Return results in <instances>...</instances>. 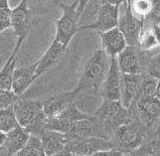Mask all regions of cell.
I'll use <instances>...</instances> for the list:
<instances>
[{
  "label": "cell",
  "instance_id": "1",
  "mask_svg": "<svg viewBox=\"0 0 160 156\" xmlns=\"http://www.w3.org/2000/svg\"><path fill=\"white\" fill-rule=\"evenodd\" d=\"M59 5L63 9V14L56 21L57 31L55 39L45 54L38 60V66L35 73L36 79L61 58L72 38L76 35V33L79 32L80 26L78 20L80 18V14L77 12L76 3L73 2L71 5H66L59 2Z\"/></svg>",
  "mask_w": 160,
  "mask_h": 156
},
{
  "label": "cell",
  "instance_id": "2",
  "mask_svg": "<svg viewBox=\"0 0 160 156\" xmlns=\"http://www.w3.org/2000/svg\"><path fill=\"white\" fill-rule=\"evenodd\" d=\"M100 129L101 136L110 140L113 132L120 125L131 121V114L128 108L122 107L119 101H104L92 114Z\"/></svg>",
  "mask_w": 160,
  "mask_h": 156
},
{
  "label": "cell",
  "instance_id": "3",
  "mask_svg": "<svg viewBox=\"0 0 160 156\" xmlns=\"http://www.w3.org/2000/svg\"><path fill=\"white\" fill-rule=\"evenodd\" d=\"M12 108L19 125L25 128L31 135L39 137L45 130L46 121L42 101L27 99L20 97L13 103Z\"/></svg>",
  "mask_w": 160,
  "mask_h": 156
},
{
  "label": "cell",
  "instance_id": "4",
  "mask_svg": "<svg viewBox=\"0 0 160 156\" xmlns=\"http://www.w3.org/2000/svg\"><path fill=\"white\" fill-rule=\"evenodd\" d=\"M110 58L102 49L98 50L87 61L82 77L76 90L80 94L87 91L98 92L102 88L107 76Z\"/></svg>",
  "mask_w": 160,
  "mask_h": 156
},
{
  "label": "cell",
  "instance_id": "5",
  "mask_svg": "<svg viewBox=\"0 0 160 156\" xmlns=\"http://www.w3.org/2000/svg\"><path fill=\"white\" fill-rule=\"evenodd\" d=\"M142 126L143 125H139V123L132 120L120 125L113 132L110 139L113 144V148L119 150L121 153L131 152L138 148L144 140Z\"/></svg>",
  "mask_w": 160,
  "mask_h": 156
},
{
  "label": "cell",
  "instance_id": "6",
  "mask_svg": "<svg viewBox=\"0 0 160 156\" xmlns=\"http://www.w3.org/2000/svg\"><path fill=\"white\" fill-rule=\"evenodd\" d=\"M33 27V17L27 0H20L19 4L11 10V28L17 36V41L23 43Z\"/></svg>",
  "mask_w": 160,
  "mask_h": 156
},
{
  "label": "cell",
  "instance_id": "7",
  "mask_svg": "<svg viewBox=\"0 0 160 156\" xmlns=\"http://www.w3.org/2000/svg\"><path fill=\"white\" fill-rule=\"evenodd\" d=\"M119 18V6L112 4H102L98 9V18L96 22L89 25L79 27V32L82 30H97L106 32L118 27Z\"/></svg>",
  "mask_w": 160,
  "mask_h": 156
},
{
  "label": "cell",
  "instance_id": "8",
  "mask_svg": "<svg viewBox=\"0 0 160 156\" xmlns=\"http://www.w3.org/2000/svg\"><path fill=\"white\" fill-rule=\"evenodd\" d=\"M118 28L122 33L128 46L136 47L138 45L139 36L143 30V20L135 17L129 6H126L124 13L118 18Z\"/></svg>",
  "mask_w": 160,
  "mask_h": 156
},
{
  "label": "cell",
  "instance_id": "9",
  "mask_svg": "<svg viewBox=\"0 0 160 156\" xmlns=\"http://www.w3.org/2000/svg\"><path fill=\"white\" fill-rule=\"evenodd\" d=\"M135 111L143 126L150 127L160 118V101L155 97H139L135 99Z\"/></svg>",
  "mask_w": 160,
  "mask_h": 156
},
{
  "label": "cell",
  "instance_id": "10",
  "mask_svg": "<svg viewBox=\"0 0 160 156\" xmlns=\"http://www.w3.org/2000/svg\"><path fill=\"white\" fill-rule=\"evenodd\" d=\"M80 93L74 88L70 92H63L45 98L43 103V110L46 118H54L63 111L69 104L76 102Z\"/></svg>",
  "mask_w": 160,
  "mask_h": 156
},
{
  "label": "cell",
  "instance_id": "11",
  "mask_svg": "<svg viewBox=\"0 0 160 156\" xmlns=\"http://www.w3.org/2000/svg\"><path fill=\"white\" fill-rule=\"evenodd\" d=\"M120 76L117 57L110 58L109 67L103 81V98L106 101H119Z\"/></svg>",
  "mask_w": 160,
  "mask_h": 156
},
{
  "label": "cell",
  "instance_id": "12",
  "mask_svg": "<svg viewBox=\"0 0 160 156\" xmlns=\"http://www.w3.org/2000/svg\"><path fill=\"white\" fill-rule=\"evenodd\" d=\"M141 79L142 77L139 74H121L119 102L125 108L128 109L135 101L140 88Z\"/></svg>",
  "mask_w": 160,
  "mask_h": 156
},
{
  "label": "cell",
  "instance_id": "13",
  "mask_svg": "<svg viewBox=\"0 0 160 156\" xmlns=\"http://www.w3.org/2000/svg\"><path fill=\"white\" fill-rule=\"evenodd\" d=\"M66 147H68L74 154L91 156L92 154L98 151L112 149L113 144L112 140H108V139L98 137V136H92L86 139H82V140L77 142L71 146H66Z\"/></svg>",
  "mask_w": 160,
  "mask_h": 156
},
{
  "label": "cell",
  "instance_id": "14",
  "mask_svg": "<svg viewBox=\"0 0 160 156\" xmlns=\"http://www.w3.org/2000/svg\"><path fill=\"white\" fill-rule=\"evenodd\" d=\"M100 35L103 47L102 50L107 53L109 58L117 57L128 46L124 36L118 27H114L106 32H101Z\"/></svg>",
  "mask_w": 160,
  "mask_h": 156
},
{
  "label": "cell",
  "instance_id": "15",
  "mask_svg": "<svg viewBox=\"0 0 160 156\" xmlns=\"http://www.w3.org/2000/svg\"><path fill=\"white\" fill-rule=\"evenodd\" d=\"M37 66L38 61L27 67L15 69L12 78V92L15 94L21 97L27 88L32 85V83L36 80L35 73Z\"/></svg>",
  "mask_w": 160,
  "mask_h": 156
},
{
  "label": "cell",
  "instance_id": "16",
  "mask_svg": "<svg viewBox=\"0 0 160 156\" xmlns=\"http://www.w3.org/2000/svg\"><path fill=\"white\" fill-rule=\"evenodd\" d=\"M118 65L121 74L135 75L140 73V62L135 47L126 46L117 56Z\"/></svg>",
  "mask_w": 160,
  "mask_h": 156
},
{
  "label": "cell",
  "instance_id": "17",
  "mask_svg": "<svg viewBox=\"0 0 160 156\" xmlns=\"http://www.w3.org/2000/svg\"><path fill=\"white\" fill-rule=\"evenodd\" d=\"M39 138L46 156H52L61 151L67 144L65 133L55 130L45 129L39 135Z\"/></svg>",
  "mask_w": 160,
  "mask_h": 156
},
{
  "label": "cell",
  "instance_id": "18",
  "mask_svg": "<svg viewBox=\"0 0 160 156\" xmlns=\"http://www.w3.org/2000/svg\"><path fill=\"white\" fill-rule=\"evenodd\" d=\"M30 135L31 134L25 128L18 125L17 127L5 133L3 149L6 150L7 155L16 154L26 145Z\"/></svg>",
  "mask_w": 160,
  "mask_h": 156
},
{
  "label": "cell",
  "instance_id": "19",
  "mask_svg": "<svg viewBox=\"0 0 160 156\" xmlns=\"http://www.w3.org/2000/svg\"><path fill=\"white\" fill-rule=\"evenodd\" d=\"M20 47L21 44L16 43L13 52L11 53L6 63L4 64L1 71H0V92L12 91V78L16 69L15 66L17 63V54Z\"/></svg>",
  "mask_w": 160,
  "mask_h": 156
},
{
  "label": "cell",
  "instance_id": "20",
  "mask_svg": "<svg viewBox=\"0 0 160 156\" xmlns=\"http://www.w3.org/2000/svg\"><path fill=\"white\" fill-rule=\"evenodd\" d=\"M17 156H46L40 138L35 135H30L26 145L16 153Z\"/></svg>",
  "mask_w": 160,
  "mask_h": 156
},
{
  "label": "cell",
  "instance_id": "21",
  "mask_svg": "<svg viewBox=\"0 0 160 156\" xmlns=\"http://www.w3.org/2000/svg\"><path fill=\"white\" fill-rule=\"evenodd\" d=\"M19 125L12 105L7 108L0 109V131L6 133Z\"/></svg>",
  "mask_w": 160,
  "mask_h": 156
},
{
  "label": "cell",
  "instance_id": "22",
  "mask_svg": "<svg viewBox=\"0 0 160 156\" xmlns=\"http://www.w3.org/2000/svg\"><path fill=\"white\" fill-rule=\"evenodd\" d=\"M58 118H62L64 120H67L69 122H72L74 123L76 121H79V120H82V119H87V118H91V114H88L81 111L78 107H77L76 102L69 104L67 108H66L63 111L56 115Z\"/></svg>",
  "mask_w": 160,
  "mask_h": 156
},
{
  "label": "cell",
  "instance_id": "23",
  "mask_svg": "<svg viewBox=\"0 0 160 156\" xmlns=\"http://www.w3.org/2000/svg\"><path fill=\"white\" fill-rule=\"evenodd\" d=\"M128 6L135 17L143 20L150 11L151 0H130Z\"/></svg>",
  "mask_w": 160,
  "mask_h": 156
},
{
  "label": "cell",
  "instance_id": "24",
  "mask_svg": "<svg viewBox=\"0 0 160 156\" xmlns=\"http://www.w3.org/2000/svg\"><path fill=\"white\" fill-rule=\"evenodd\" d=\"M157 82H158V80L155 79V78H153L150 75L143 77L141 79L140 88H139V92H138V94H137L136 98L139 97H155Z\"/></svg>",
  "mask_w": 160,
  "mask_h": 156
},
{
  "label": "cell",
  "instance_id": "25",
  "mask_svg": "<svg viewBox=\"0 0 160 156\" xmlns=\"http://www.w3.org/2000/svg\"><path fill=\"white\" fill-rule=\"evenodd\" d=\"M138 46L142 51H150V50L155 49L158 45L156 38L154 37L153 33L150 29H147L141 32L138 40Z\"/></svg>",
  "mask_w": 160,
  "mask_h": 156
},
{
  "label": "cell",
  "instance_id": "26",
  "mask_svg": "<svg viewBox=\"0 0 160 156\" xmlns=\"http://www.w3.org/2000/svg\"><path fill=\"white\" fill-rule=\"evenodd\" d=\"M11 10L8 0H0V33L11 27Z\"/></svg>",
  "mask_w": 160,
  "mask_h": 156
},
{
  "label": "cell",
  "instance_id": "27",
  "mask_svg": "<svg viewBox=\"0 0 160 156\" xmlns=\"http://www.w3.org/2000/svg\"><path fill=\"white\" fill-rule=\"evenodd\" d=\"M20 97L15 94L12 91L0 92V109L7 108L17 101Z\"/></svg>",
  "mask_w": 160,
  "mask_h": 156
},
{
  "label": "cell",
  "instance_id": "28",
  "mask_svg": "<svg viewBox=\"0 0 160 156\" xmlns=\"http://www.w3.org/2000/svg\"><path fill=\"white\" fill-rule=\"evenodd\" d=\"M145 18L150 24L160 23V0H151V8Z\"/></svg>",
  "mask_w": 160,
  "mask_h": 156
},
{
  "label": "cell",
  "instance_id": "29",
  "mask_svg": "<svg viewBox=\"0 0 160 156\" xmlns=\"http://www.w3.org/2000/svg\"><path fill=\"white\" fill-rule=\"evenodd\" d=\"M131 153H134L133 156H160V149L150 146V147H145L142 146V144L136 148L133 151H131Z\"/></svg>",
  "mask_w": 160,
  "mask_h": 156
},
{
  "label": "cell",
  "instance_id": "30",
  "mask_svg": "<svg viewBox=\"0 0 160 156\" xmlns=\"http://www.w3.org/2000/svg\"><path fill=\"white\" fill-rule=\"evenodd\" d=\"M149 75L157 80H160V56L153 60L149 68Z\"/></svg>",
  "mask_w": 160,
  "mask_h": 156
},
{
  "label": "cell",
  "instance_id": "31",
  "mask_svg": "<svg viewBox=\"0 0 160 156\" xmlns=\"http://www.w3.org/2000/svg\"><path fill=\"white\" fill-rule=\"evenodd\" d=\"M121 153L118 149H108V150H102V151H98L96 153L92 154L91 156H119Z\"/></svg>",
  "mask_w": 160,
  "mask_h": 156
},
{
  "label": "cell",
  "instance_id": "32",
  "mask_svg": "<svg viewBox=\"0 0 160 156\" xmlns=\"http://www.w3.org/2000/svg\"><path fill=\"white\" fill-rule=\"evenodd\" d=\"M90 0H75V3L77 5V12H78L80 15L82 14V12L84 11L85 7L87 6V4L89 3Z\"/></svg>",
  "mask_w": 160,
  "mask_h": 156
},
{
  "label": "cell",
  "instance_id": "33",
  "mask_svg": "<svg viewBox=\"0 0 160 156\" xmlns=\"http://www.w3.org/2000/svg\"><path fill=\"white\" fill-rule=\"evenodd\" d=\"M149 29L153 33L154 37L156 38V40L158 42V45L160 46V26H159V24H151V27Z\"/></svg>",
  "mask_w": 160,
  "mask_h": 156
},
{
  "label": "cell",
  "instance_id": "34",
  "mask_svg": "<svg viewBox=\"0 0 160 156\" xmlns=\"http://www.w3.org/2000/svg\"><path fill=\"white\" fill-rule=\"evenodd\" d=\"M102 4H112L115 5V6H119L120 4H124L125 6H128L126 0H102Z\"/></svg>",
  "mask_w": 160,
  "mask_h": 156
},
{
  "label": "cell",
  "instance_id": "35",
  "mask_svg": "<svg viewBox=\"0 0 160 156\" xmlns=\"http://www.w3.org/2000/svg\"><path fill=\"white\" fill-rule=\"evenodd\" d=\"M73 155H74V153L72 152L68 147H66V146H65L64 149H62L61 151H59V152H57V153H55V154L52 155V156H73Z\"/></svg>",
  "mask_w": 160,
  "mask_h": 156
},
{
  "label": "cell",
  "instance_id": "36",
  "mask_svg": "<svg viewBox=\"0 0 160 156\" xmlns=\"http://www.w3.org/2000/svg\"><path fill=\"white\" fill-rule=\"evenodd\" d=\"M5 141V133L0 131V151L3 149V144Z\"/></svg>",
  "mask_w": 160,
  "mask_h": 156
},
{
  "label": "cell",
  "instance_id": "37",
  "mask_svg": "<svg viewBox=\"0 0 160 156\" xmlns=\"http://www.w3.org/2000/svg\"><path fill=\"white\" fill-rule=\"evenodd\" d=\"M155 98L160 101V80L157 82V87H156V92H155Z\"/></svg>",
  "mask_w": 160,
  "mask_h": 156
},
{
  "label": "cell",
  "instance_id": "38",
  "mask_svg": "<svg viewBox=\"0 0 160 156\" xmlns=\"http://www.w3.org/2000/svg\"><path fill=\"white\" fill-rule=\"evenodd\" d=\"M42 1H45V2H49V3H58L61 2V0H42Z\"/></svg>",
  "mask_w": 160,
  "mask_h": 156
},
{
  "label": "cell",
  "instance_id": "39",
  "mask_svg": "<svg viewBox=\"0 0 160 156\" xmlns=\"http://www.w3.org/2000/svg\"><path fill=\"white\" fill-rule=\"evenodd\" d=\"M157 135L160 137V118L158 119V128H157Z\"/></svg>",
  "mask_w": 160,
  "mask_h": 156
},
{
  "label": "cell",
  "instance_id": "40",
  "mask_svg": "<svg viewBox=\"0 0 160 156\" xmlns=\"http://www.w3.org/2000/svg\"><path fill=\"white\" fill-rule=\"evenodd\" d=\"M73 156H86V155H79V154H74Z\"/></svg>",
  "mask_w": 160,
  "mask_h": 156
},
{
  "label": "cell",
  "instance_id": "41",
  "mask_svg": "<svg viewBox=\"0 0 160 156\" xmlns=\"http://www.w3.org/2000/svg\"><path fill=\"white\" fill-rule=\"evenodd\" d=\"M126 2H128V6L129 3H130V0H126Z\"/></svg>",
  "mask_w": 160,
  "mask_h": 156
},
{
  "label": "cell",
  "instance_id": "42",
  "mask_svg": "<svg viewBox=\"0 0 160 156\" xmlns=\"http://www.w3.org/2000/svg\"><path fill=\"white\" fill-rule=\"evenodd\" d=\"M119 156H125V155H124V154H123V153H122V154H120V155H119Z\"/></svg>",
  "mask_w": 160,
  "mask_h": 156
},
{
  "label": "cell",
  "instance_id": "43",
  "mask_svg": "<svg viewBox=\"0 0 160 156\" xmlns=\"http://www.w3.org/2000/svg\"><path fill=\"white\" fill-rule=\"evenodd\" d=\"M159 26H160V23H159Z\"/></svg>",
  "mask_w": 160,
  "mask_h": 156
}]
</instances>
